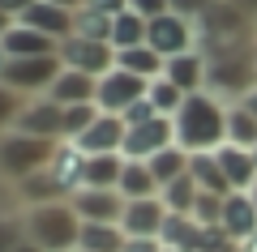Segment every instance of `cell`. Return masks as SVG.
<instances>
[{"instance_id":"f35d334b","label":"cell","mask_w":257,"mask_h":252,"mask_svg":"<svg viewBox=\"0 0 257 252\" xmlns=\"http://www.w3.org/2000/svg\"><path fill=\"white\" fill-rule=\"evenodd\" d=\"M155 116H159V111L150 107V99H142V103H133L120 120H124V128H133V124H146V120H155Z\"/></svg>"},{"instance_id":"52a82bcc","label":"cell","mask_w":257,"mask_h":252,"mask_svg":"<svg viewBox=\"0 0 257 252\" xmlns=\"http://www.w3.org/2000/svg\"><path fill=\"white\" fill-rule=\"evenodd\" d=\"M146 90H150V81L146 77H138V73H128V69H111V73H103L99 77V107L103 111H111V116H124L133 103H142L146 99Z\"/></svg>"},{"instance_id":"bcb514c9","label":"cell","mask_w":257,"mask_h":252,"mask_svg":"<svg viewBox=\"0 0 257 252\" xmlns=\"http://www.w3.org/2000/svg\"><path fill=\"white\" fill-rule=\"evenodd\" d=\"M231 5H240V9H244L248 18H257V0H231Z\"/></svg>"},{"instance_id":"c3c4849f","label":"cell","mask_w":257,"mask_h":252,"mask_svg":"<svg viewBox=\"0 0 257 252\" xmlns=\"http://www.w3.org/2000/svg\"><path fill=\"white\" fill-rule=\"evenodd\" d=\"M56 5H64V9H73V13H77V9H86V0H56Z\"/></svg>"},{"instance_id":"ab89813d","label":"cell","mask_w":257,"mask_h":252,"mask_svg":"<svg viewBox=\"0 0 257 252\" xmlns=\"http://www.w3.org/2000/svg\"><path fill=\"white\" fill-rule=\"evenodd\" d=\"M128 9H138L142 18H163V13H172V0H128Z\"/></svg>"},{"instance_id":"9c48e42d","label":"cell","mask_w":257,"mask_h":252,"mask_svg":"<svg viewBox=\"0 0 257 252\" xmlns=\"http://www.w3.org/2000/svg\"><path fill=\"white\" fill-rule=\"evenodd\" d=\"M60 64H64V69H77V73H90V77H103V73L116 69V47L99 43V39L69 35L60 43Z\"/></svg>"},{"instance_id":"8fae6325","label":"cell","mask_w":257,"mask_h":252,"mask_svg":"<svg viewBox=\"0 0 257 252\" xmlns=\"http://www.w3.org/2000/svg\"><path fill=\"white\" fill-rule=\"evenodd\" d=\"M163 222H167V205H163V197L124 201V214H120V231H124V239H159Z\"/></svg>"},{"instance_id":"74e56055","label":"cell","mask_w":257,"mask_h":252,"mask_svg":"<svg viewBox=\"0 0 257 252\" xmlns=\"http://www.w3.org/2000/svg\"><path fill=\"white\" fill-rule=\"evenodd\" d=\"M9 214H22V201H18L13 180H5V175H0V218H9Z\"/></svg>"},{"instance_id":"5b68a950","label":"cell","mask_w":257,"mask_h":252,"mask_svg":"<svg viewBox=\"0 0 257 252\" xmlns=\"http://www.w3.org/2000/svg\"><path fill=\"white\" fill-rule=\"evenodd\" d=\"M60 56H43V60H9V69H5V86L9 90H18L22 99H39V94H47L56 86V77H60Z\"/></svg>"},{"instance_id":"44dd1931","label":"cell","mask_w":257,"mask_h":252,"mask_svg":"<svg viewBox=\"0 0 257 252\" xmlns=\"http://www.w3.org/2000/svg\"><path fill=\"white\" fill-rule=\"evenodd\" d=\"M159 180L150 171V162H138V158H124V171H120V197L124 201H146V197H159Z\"/></svg>"},{"instance_id":"30bf717a","label":"cell","mask_w":257,"mask_h":252,"mask_svg":"<svg viewBox=\"0 0 257 252\" xmlns=\"http://www.w3.org/2000/svg\"><path fill=\"white\" fill-rule=\"evenodd\" d=\"M167 145H176V128H172V120H167V116H155V120H146V124H133V128H128L120 154H124V158L146 162V158H155L159 150H167Z\"/></svg>"},{"instance_id":"1f68e13d","label":"cell","mask_w":257,"mask_h":252,"mask_svg":"<svg viewBox=\"0 0 257 252\" xmlns=\"http://www.w3.org/2000/svg\"><path fill=\"white\" fill-rule=\"evenodd\" d=\"M146 99H150V107H155L159 116H167V120H172L176 111L184 107V99H189V94H184L180 86H176V81L155 77V81H150V90H146Z\"/></svg>"},{"instance_id":"4fadbf2b","label":"cell","mask_w":257,"mask_h":252,"mask_svg":"<svg viewBox=\"0 0 257 252\" xmlns=\"http://www.w3.org/2000/svg\"><path fill=\"white\" fill-rule=\"evenodd\" d=\"M223 231H227V239L236 243H253L257 239V201L248 197V192H227V201H223Z\"/></svg>"},{"instance_id":"f1b7e54d","label":"cell","mask_w":257,"mask_h":252,"mask_svg":"<svg viewBox=\"0 0 257 252\" xmlns=\"http://www.w3.org/2000/svg\"><path fill=\"white\" fill-rule=\"evenodd\" d=\"M146 30H150V22L142 18L138 9H124L116 22H111V47H116V52L142 47V43H146Z\"/></svg>"},{"instance_id":"603a6c76","label":"cell","mask_w":257,"mask_h":252,"mask_svg":"<svg viewBox=\"0 0 257 252\" xmlns=\"http://www.w3.org/2000/svg\"><path fill=\"white\" fill-rule=\"evenodd\" d=\"M124 154H86V175L82 188H120Z\"/></svg>"},{"instance_id":"836d02e7","label":"cell","mask_w":257,"mask_h":252,"mask_svg":"<svg viewBox=\"0 0 257 252\" xmlns=\"http://www.w3.org/2000/svg\"><path fill=\"white\" fill-rule=\"evenodd\" d=\"M103 116L99 103H77V107H64V141H77L94 120Z\"/></svg>"},{"instance_id":"7dc6e473","label":"cell","mask_w":257,"mask_h":252,"mask_svg":"<svg viewBox=\"0 0 257 252\" xmlns=\"http://www.w3.org/2000/svg\"><path fill=\"white\" fill-rule=\"evenodd\" d=\"M13 252H43V248H39V243H30V239H22L18 248H13Z\"/></svg>"},{"instance_id":"277c9868","label":"cell","mask_w":257,"mask_h":252,"mask_svg":"<svg viewBox=\"0 0 257 252\" xmlns=\"http://www.w3.org/2000/svg\"><path fill=\"white\" fill-rule=\"evenodd\" d=\"M56 145L60 141H47V137H26V133H5L0 137V175L5 180H26L35 171H47L56 158Z\"/></svg>"},{"instance_id":"8d00e7d4","label":"cell","mask_w":257,"mask_h":252,"mask_svg":"<svg viewBox=\"0 0 257 252\" xmlns=\"http://www.w3.org/2000/svg\"><path fill=\"white\" fill-rule=\"evenodd\" d=\"M214 5H223V0H172V13H180V18H189V22H202Z\"/></svg>"},{"instance_id":"ee69618b","label":"cell","mask_w":257,"mask_h":252,"mask_svg":"<svg viewBox=\"0 0 257 252\" xmlns=\"http://www.w3.org/2000/svg\"><path fill=\"white\" fill-rule=\"evenodd\" d=\"M13 26H18V18H9V13L0 9V43H5V35H9V30H13Z\"/></svg>"},{"instance_id":"83f0119b","label":"cell","mask_w":257,"mask_h":252,"mask_svg":"<svg viewBox=\"0 0 257 252\" xmlns=\"http://www.w3.org/2000/svg\"><path fill=\"white\" fill-rule=\"evenodd\" d=\"M146 162H150V171H155L159 188H167L172 180L189 175V162H193V154H189V150H180V145H167V150H159L155 158H146Z\"/></svg>"},{"instance_id":"2e32d148","label":"cell","mask_w":257,"mask_h":252,"mask_svg":"<svg viewBox=\"0 0 257 252\" xmlns=\"http://www.w3.org/2000/svg\"><path fill=\"white\" fill-rule=\"evenodd\" d=\"M214 158H219L231 192H248L257 184V158H253V150H244V145H236V141H223L219 150H214Z\"/></svg>"},{"instance_id":"9f6ffc18","label":"cell","mask_w":257,"mask_h":252,"mask_svg":"<svg viewBox=\"0 0 257 252\" xmlns=\"http://www.w3.org/2000/svg\"><path fill=\"white\" fill-rule=\"evenodd\" d=\"M253 248H257V239H253Z\"/></svg>"},{"instance_id":"f6af8a7d","label":"cell","mask_w":257,"mask_h":252,"mask_svg":"<svg viewBox=\"0 0 257 252\" xmlns=\"http://www.w3.org/2000/svg\"><path fill=\"white\" fill-rule=\"evenodd\" d=\"M240 103H244V107H248V111H253V116H257V86H253V90H248V94H244V99H240Z\"/></svg>"},{"instance_id":"5bb4252c","label":"cell","mask_w":257,"mask_h":252,"mask_svg":"<svg viewBox=\"0 0 257 252\" xmlns=\"http://www.w3.org/2000/svg\"><path fill=\"white\" fill-rule=\"evenodd\" d=\"M163 77L176 81L184 94H197V90L210 86V56H206L202 47H197V52H184V56H172L167 69H163Z\"/></svg>"},{"instance_id":"60d3db41","label":"cell","mask_w":257,"mask_h":252,"mask_svg":"<svg viewBox=\"0 0 257 252\" xmlns=\"http://www.w3.org/2000/svg\"><path fill=\"white\" fill-rule=\"evenodd\" d=\"M86 9L103 13V18H120V13L128 9V0H86Z\"/></svg>"},{"instance_id":"11a10c76","label":"cell","mask_w":257,"mask_h":252,"mask_svg":"<svg viewBox=\"0 0 257 252\" xmlns=\"http://www.w3.org/2000/svg\"><path fill=\"white\" fill-rule=\"evenodd\" d=\"M253 26H257V18H253Z\"/></svg>"},{"instance_id":"f546056e","label":"cell","mask_w":257,"mask_h":252,"mask_svg":"<svg viewBox=\"0 0 257 252\" xmlns=\"http://www.w3.org/2000/svg\"><path fill=\"white\" fill-rule=\"evenodd\" d=\"M163 205H167V214H189L193 218V209H197V197H202V188L193 184V175H180V180H172L163 192Z\"/></svg>"},{"instance_id":"7bdbcfd3","label":"cell","mask_w":257,"mask_h":252,"mask_svg":"<svg viewBox=\"0 0 257 252\" xmlns=\"http://www.w3.org/2000/svg\"><path fill=\"white\" fill-rule=\"evenodd\" d=\"M30 5H35V0H0V9L9 13V18H18V22H22V13H26Z\"/></svg>"},{"instance_id":"ba28073f","label":"cell","mask_w":257,"mask_h":252,"mask_svg":"<svg viewBox=\"0 0 257 252\" xmlns=\"http://www.w3.org/2000/svg\"><path fill=\"white\" fill-rule=\"evenodd\" d=\"M13 133L26 137H47V141H64V107L52 99V94H39V99H26L18 111V124Z\"/></svg>"},{"instance_id":"7a4b0ae2","label":"cell","mask_w":257,"mask_h":252,"mask_svg":"<svg viewBox=\"0 0 257 252\" xmlns=\"http://www.w3.org/2000/svg\"><path fill=\"white\" fill-rule=\"evenodd\" d=\"M22 222H26V239L39 243L43 252H77L82 214L73 209V201H52V205L22 209Z\"/></svg>"},{"instance_id":"484cf974","label":"cell","mask_w":257,"mask_h":252,"mask_svg":"<svg viewBox=\"0 0 257 252\" xmlns=\"http://www.w3.org/2000/svg\"><path fill=\"white\" fill-rule=\"evenodd\" d=\"M189 175H193V184H197L202 192H214V197H227L231 192V184H227V175H223V167H219L214 154H193Z\"/></svg>"},{"instance_id":"ac0fdd59","label":"cell","mask_w":257,"mask_h":252,"mask_svg":"<svg viewBox=\"0 0 257 252\" xmlns=\"http://www.w3.org/2000/svg\"><path fill=\"white\" fill-rule=\"evenodd\" d=\"M22 22L35 30H43L47 39H56V43H64V39L73 35V9H64V5H56V0H35L26 13H22Z\"/></svg>"},{"instance_id":"ffe728a7","label":"cell","mask_w":257,"mask_h":252,"mask_svg":"<svg viewBox=\"0 0 257 252\" xmlns=\"http://www.w3.org/2000/svg\"><path fill=\"white\" fill-rule=\"evenodd\" d=\"M13 188H18V201H22V209L52 205V201H69V188H64V184L56 180L52 171H35V175H26V180H18Z\"/></svg>"},{"instance_id":"9a60e30c","label":"cell","mask_w":257,"mask_h":252,"mask_svg":"<svg viewBox=\"0 0 257 252\" xmlns=\"http://www.w3.org/2000/svg\"><path fill=\"white\" fill-rule=\"evenodd\" d=\"M5 52H9V60H43V56H60V43L56 39H47L43 30L26 26V22H18V26L5 35Z\"/></svg>"},{"instance_id":"db71d44e","label":"cell","mask_w":257,"mask_h":252,"mask_svg":"<svg viewBox=\"0 0 257 252\" xmlns=\"http://www.w3.org/2000/svg\"><path fill=\"white\" fill-rule=\"evenodd\" d=\"M163 252H176V248H163Z\"/></svg>"},{"instance_id":"7c38bea8","label":"cell","mask_w":257,"mask_h":252,"mask_svg":"<svg viewBox=\"0 0 257 252\" xmlns=\"http://www.w3.org/2000/svg\"><path fill=\"white\" fill-rule=\"evenodd\" d=\"M69 201H73V209L82 214V222H111V226H120V214H124L120 188H77Z\"/></svg>"},{"instance_id":"e575fe53","label":"cell","mask_w":257,"mask_h":252,"mask_svg":"<svg viewBox=\"0 0 257 252\" xmlns=\"http://www.w3.org/2000/svg\"><path fill=\"white\" fill-rule=\"evenodd\" d=\"M22 94L18 90H9L5 81H0V137L5 133H13V124H18V111H22Z\"/></svg>"},{"instance_id":"d6986e66","label":"cell","mask_w":257,"mask_h":252,"mask_svg":"<svg viewBox=\"0 0 257 252\" xmlns=\"http://www.w3.org/2000/svg\"><path fill=\"white\" fill-rule=\"evenodd\" d=\"M47 94H52L60 107L94 103V99H99V77H90V73H77V69H60V77H56V86H52Z\"/></svg>"},{"instance_id":"4316f807","label":"cell","mask_w":257,"mask_h":252,"mask_svg":"<svg viewBox=\"0 0 257 252\" xmlns=\"http://www.w3.org/2000/svg\"><path fill=\"white\" fill-rule=\"evenodd\" d=\"M116 64H120V69H128V73H138V77H146V81L163 77V69H167V60H163L150 43L128 47V52H116Z\"/></svg>"},{"instance_id":"d590c367","label":"cell","mask_w":257,"mask_h":252,"mask_svg":"<svg viewBox=\"0 0 257 252\" xmlns=\"http://www.w3.org/2000/svg\"><path fill=\"white\" fill-rule=\"evenodd\" d=\"M22 239H26V222H22V214L0 218V252H13Z\"/></svg>"},{"instance_id":"f5cc1de1","label":"cell","mask_w":257,"mask_h":252,"mask_svg":"<svg viewBox=\"0 0 257 252\" xmlns=\"http://www.w3.org/2000/svg\"><path fill=\"white\" fill-rule=\"evenodd\" d=\"M253 158H257V145H253Z\"/></svg>"},{"instance_id":"d4e9b609","label":"cell","mask_w":257,"mask_h":252,"mask_svg":"<svg viewBox=\"0 0 257 252\" xmlns=\"http://www.w3.org/2000/svg\"><path fill=\"white\" fill-rule=\"evenodd\" d=\"M124 231L111 222H82V239H77V252H124Z\"/></svg>"},{"instance_id":"4dcf8cb0","label":"cell","mask_w":257,"mask_h":252,"mask_svg":"<svg viewBox=\"0 0 257 252\" xmlns=\"http://www.w3.org/2000/svg\"><path fill=\"white\" fill-rule=\"evenodd\" d=\"M227 141L244 145V150L257 145V116L244 107V103H227Z\"/></svg>"},{"instance_id":"f907efd6","label":"cell","mask_w":257,"mask_h":252,"mask_svg":"<svg viewBox=\"0 0 257 252\" xmlns=\"http://www.w3.org/2000/svg\"><path fill=\"white\" fill-rule=\"evenodd\" d=\"M248 197H253V201H257V184H253V188H248Z\"/></svg>"},{"instance_id":"3957f363","label":"cell","mask_w":257,"mask_h":252,"mask_svg":"<svg viewBox=\"0 0 257 252\" xmlns=\"http://www.w3.org/2000/svg\"><path fill=\"white\" fill-rule=\"evenodd\" d=\"M253 43L257 39H248V43H231V47H214L210 56V86L206 90H214L219 99L227 103H240L248 90L257 86V64H253Z\"/></svg>"},{"instance_id":"d6a6232c","label":"cell","mask_w":257,"mask_h":252,"mask_svg":"<svg viewBox=\"0 0 257 252\" xmlns=\"http://www.w3.org/2000/svg\"><path fill=\"white\" fill-rule=\"evenodd\" d=\"M111 22L116 18H103L94 9H77L73 13V35L77 39H99V43H111Z\"/></svg>"},{"instance_id":"7402d4cb","label":"cell","mask_w":257,"mask_h":252,"mask_svg":"<svg viewBox=\"0 0 257 252\" xmlns=\"http://www.w3.org/2000/svg\"><path fill=\"white\" fill-rule=\"evenodd\" d=\"M47 171H52L56 180L64 184V188H69V197H73V192L82 188V175H86V154L77 150L73 141H60V145H56V158H52V167H47Z\"/></svg>"},{"instance_id":"6da1fadb","label":"cell","mask_w":257,"mask_h":252,"mask_svg":"<svg viewBox=\"0 0 257 252\" xmlns=\"http://www.w3.org/2000/svg\"><path fill=\"white\" fill-rule=\"evenodd\" d=\"M176 145L189 154H214L227 141V99L214 90H197L184 99V107L172 116Z\"/></svg>"},{"instance_id":"681fc988","label":"cell","mask_w":257,"mask_h":252,"mask_svg":"<svg viewBox=\"0 0 257 252\" xmlns=\"http://www.w3.org/2000/svg\"><path fill=\"white\" fill-rule=\"evenodd\" d=\"M5 69H9V52L0 47V77H5Z\"/></svg>"},{"instance_id":"e0dca14e","label":"cell","mask_w":257,"mask_h":252,"mask_svg":"<svg viewBox=\"0 0 257 252\" xmlns=\"http://www.w3.org/2000/svg\"><path fill=\"white\" fill-rule=\"evenodd\" d=\"M124 133H128L124 120L111 116V111H103V116L94 120V124L86 128V133L77 137L73 145H77L82 154H120V145H124Z\"/></svg>"},{"instance_id":"b9f144b4","label":"cell","mask_w":257,"mask_h":252,"mask_svg":"<svg viewBox=\"0 0 257 252\" xmlns=\"http://www.w3.org/2000/svg\"><path fill=\"white\" fill-rule=\"evenodd\" d=\"M124 252H163V239H128Z\"/></svg>"},{"instance_id":"cb8c5ba5","label":"cell","mask_w":257,"mask_h":252,"mask_svg":"<svg viewBox=\"0 0 257 252\" xmlns=\"http://www.w3.org/2000/svg\"><path fill=\"white\" fill-rule=\"evenodd\" d=\"M163 248H176V252H197V239H202V222L189 214H167L163 231H159Z\"/></svg>"},{"instance_id":"8992f818","label":"cell","mask_w":257,"mask_h":252,"mask_svg":"<svg viewBox=\"0 0 257 252\" xmlns=\"http://www.w3.org/2000/svg\"><path fill=\"white\" fill-rule=\"evenodd\" d=\"M146 43L155 47L163 60H172V56H184V52H197V22L180 18V13H163V18H150Z\"/></svg>"},{"instance_id":"816d5d0a","label":"cell","mask_w":257,"mask_h":252,"mask_svg":"<svg viewBox=\"0 0 257 252\" xmlns=\"http://www.w3.org/2000/svg\"><path fill=\"white\" fill-rule=\"evenodd\" d=\"M253 64H257V43H253Z\"/></svg>"}]
</instances>
